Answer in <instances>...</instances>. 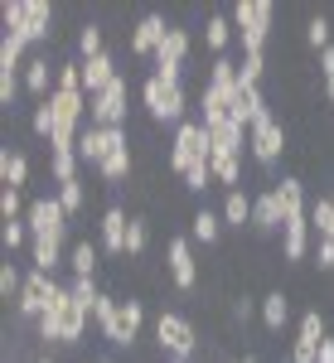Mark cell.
I'll use <instances>...</instances> for the list:
<instances>
[{"label":"cell","instance_id":"obj_37","mask_svg":"<svg viewBox=\"0 0 334 363\" xmlns=\"http://www.w3.org/2000/svg\"><path fill=\"white\" fill-rule=\"evenodd\" d=\"M20 291H25L20 267H15V262H5V267H0V296H5V301H20Z\"/></svg>","mask_w":334,"mask_h":363},{"label":"cell","instance_id":"obj_4","mask_svg":"<svg viewBox=\"0 0 334 363\" xmlns=\"http://www.w3.org/2000/svg\"><path fill=\"white\" fill-rule=\"evenodd\" d=\"M5 34H25L29 44H44L54 34V5L49 0H5Z\"/></svg>","mask_w":334,"mask_h":363},{"label":"cell","instance_id":"obj_42","mask_svg":"<svg viewBox=\"0 0 334 363\" xmlns=\"http://www.w3.org/2000/svg\"><path fill=\"white\" fill-rule=\"evenodd\" d=\"M145 242H150L145 218H131V228H126V257H140V252H145Z\"/></svg>","mask_w":334,"mask_h":363},{"label":"cell","instance_id":"obj_50","mask_svg":"<svg viewBox=\"0 0 334 363\" xmlns=\"http://www.w3.org/2000/svg\"><path fill=\"white\" fill-rule=\"evenodd\" d=\"M39 363H54V359H39Z\"/></svg>","mask_w":334,"mask_h":363},{"label":"cell","instance_id":"obj_32","mask_svg":"<svg viewBox=\"0 0 334 363\" xmlns=\"http://www.w3.org/2000/svg\"><path fill=\"white\" fill-rule=\"evenodd\" d=\"M29 252H34V272H49V277L68 262L63 257V242H29Z\"/></svg>","mask_w":334,"mask_h":363},{"label":"cell","instance_id":"obj_27","mask_svg":"<svg viewBox=\"0 0 334 363\" xmlns=\"http://www.w3.org/2000/svg\"><path fill=\"white\" fill-rule=\"evenodd\" d=\"M233 15H208V25H204V44L213 49V58H223V49L233 44Z\"/></svg>","mask_w":334,"mask_h":363},{"label":"cell","instance_id":"obj_22","mask_svg":"<svg viewBox=\"0 0 334 363\" xmlns=\"http://www.w3.org/2000/svg\"><path fill=\"white\" fill-rule=\"evenodd\" d=\"M306 252H310V218H291L281 228V257L286 262H306Z\"/></svg>","mask_w":334,"mask_h":363},{"label":"cell","instance_id":"obj_39","mask_svg":"<svg viewBox=\"0 0 334 363\" xmlns=\"http://www.w3.org/2000/svg\"><path fill=\"white\" fill-rule=\"evenodd\" d=\"M29 126H34V136H54V126H58V116H54V107H49V97H44V102H39V107H34V116H29Z\"/></svg>","mask_w":334,"mask_h":363},{"label":"cell","instance_id":"obj_46","mask_svg":"<svg viewBox=\"0 0 334 363\" xmlns=\"http://www.w3.org/2000/svg\"><path fill=\"white\" fill-rule=\"evenodd\" d=\"M320 78H325V102L334 107V44L320 54Z\"/></svg>","mask_w":334,"mask_h":363},{"label":"cell","instance_id":"obj_19","mask_svg":"<svg viewBox=\"0 0 334 363\" xmlns=\"http://www.w3.org/2000/svg\"><path fill=\"white\" fill-rule=\"evenodd\" d=\"M97 228H102V252H111V257H126V228H131L126 208H116V203H111Z\"/></svg>","mask_w":334,"mask_h":363},{"label":"cell","instance_id":"obj_13","mask_svg":"<svg viewBox=\"0 0 334 363\" xmlns=\"http://www.w3.org/2000/svg\"><path fill=\"white\" fill-rule=\"evenodd\" d=\"M87 121H92V126H126V78H116L107 92L92 97Z\"/></svg>","mask_w":334,"mask_h":363},{"label":"cell","instance_id":"obj_3","mask_svg":"<svg viewBox=\"0 0 334 363\" xmlns=\"http://www.w3.org/2000/svg\"><path fill=\"white\" fill-rule=\"evenodd\" d=\"M272 20H277V5H272V0H238V5H233V29H238V39H243V58L267 54Z\"/></svg>","mask_w":334,"mask_h":363},{"label":"cell","instance_id":"obj_34","mask_svg":"<svg viewBox=\"0 0 334 363\" xmlns=\"http://www.w3.org/2000/svg\"><path fill=\"white\" fill-rule=\"evenodd\" d=\"M49 174H54V184L78 179V150H54V155H49Z\"/></svg>","mask_w":334,"mask_h":363},{"label":"cell","instance_id":"obj_15","mask_svg":"<svg viewBox=\"0 0 334 363\" xmlns=\"http://www.w3.org/2000/svg\"><path fill=\"white\" fill-rule=\"evenodd\" d=\"M165 262H169V281H174L179 291H194L199 286V262H194L189 238H169L165 242Z\"/></svg>","mask_w":334,"mask_h":363},{"label":"cell","instance_id":"obj_12","mask_svg":"<svg viewBox=\"0 0 334 363\" xmlns=\"http://www.w3.org/2000/svg\"><path fill=\"white\" fill-rule=\"evenodd\" d=\"M58 291H63V286H58L49 272H29V277H25V291H20V301H15V310H20L25 320H34V325H39V315L54 306Z\"/></svg>","mask_w":334,"mask_h":363},{"label":"cell","instance_id":"obj_47","mask_svg":"<svg viewBox=\"0 0 334 363\" xmlns=\"http://www.w3.org/2000/svg\"><path fill=\"white\" fill-rule=\"evenodd\" d=\"M257 310H262V301H252V296H233V320H238V325H247Z\"/></svg>","mask_w":334,"mask_h":363},{"label":"cell","instance_id":"obj_24","mask_svg":"<svg viewBox=\"0 0 334 363\" xmlns=\"http://www.w3.org/2000/svg\"><path fill=\"white\" fill-rule=\"evenodd\" d=\"M218 213H223V228H238V233H243V228H252V199L243 194V189H228Z\"/></svg>","mask_w":334,"mask_h":363},{"label":"cell","instance_id":"obj_48","mask_svg":"<svg viewBox=\"0 0 334 363\" xmlns=\"http://www.w3.org/2000/svg\"><path fill=\"white\" fill-rule=\"evenodd\" d=\"M315 262H320V272H334V238L315 242Z\"/></svg>","mask_w":334,"mask_h":363},{"label":"cell","instance_id":"obj_29","mask_svg":"<svg viewBox=\"0 0 334 363\" xmlns=\"http://www.w3.org/2000/svg\"><path fill=\"white\" fill-rule=\"evenodd\" d=\"M208 165H213V184H223V189L243 184V155H208Z\"/></svg>","mask_w":334,"mask_h":363},{"label":"cell","instance_id":"obj_14","mask_svg":"<svg viewBox=\"0 0 334 363\" xmlns=\"http://www.w3.org/2000/svg\"><path fill=\"white\" fill-rule=\"evenodd\" d=\"M325 339H330L325 335V315L320 310H306L301 315V330H296V344H291V363H315Z\"/></svg>","mask_w":334,"mask_h":363},{"label":"cell","instance_id":"obj_10","mask_svg":"<svg viewBox=\"0 0 334 363\" xmlns=\"http://www.w3.org/2000/svg\"><path fill=\"white\" fill-rule=\"evenodd\" d=\"M247 150H252V160L257 165H277L281 155H286V126H281L277 116L267 112L257 126L247 131Z\"/></svg>","mask_w":334,"mask_h":363},{"label":"cell","instance_id":"obj_33","mask_svg":"<svg viewBox=\"0 0 334 363\" xmlns=\"http://www.w3.org/2000/svg\"><path fill=\"white\" fill-rule=\"evenodd\" d=\"M97 257H102V247H92V242H73V247H68V267H73V277H92V272H97Z\"/></svg>","mask_w":334,"mask_h":363},{"label":"cell","instance_id":"obj_18","mask_svg":"<svg viewBox=\"0 0 334 363\" xmlns=\"http://www.w3.org/2000/svg\"><path fill=\"white\" fill-rule=\"evenodd\" d=\"M121 73H116V58H111V49L107 54H97V58H87L83 63V92L87 97H97V92H107L111 83H116Z\"/></svg>","mask_w":334,"mask_h":363},{"label":"cell","instance_id":"obj_30","mask_svg":"<svg viewBox=\"0 0 334 363\" xmlns=\"http://www.w3.org/2000/svg\"><path fill=\"white\" fill-rule=\"evenodd\" d=\"M25 49H29V39L25 34H5L0 39V73H25Z\"/></svg>","mask_w":334,"mask_h":363},{"label":"cell","instance_id":"obj_21","mask_svg":"<svg viewBox=\"0 0 334 363\" xmlns=\"http://www.w3.org/2000/svg\"><path fill=\"white\" fill-rule=\"evenodd\" d=\"M54 83H58V63H49V54H39V58L25 63V92L29 97L44 102V92H54Z\"/></svg>","mask_w":334,"mask_h":363},{"label":"cell","instance_id":"obj_2","mask_svg":"<svg viewBox=\"0 0 334 363\" xmlns=\"http://www.w3.org/2000/svg\"><path fill=\"white\" fill-rule=\"evenodd\" d=\"M87 320H92V315L83 310V301H73V291L63 286L54 296V306L39 315V339H44V344H58V349H73V344L83 339Z\"/></svg>","mask_w":334,"mask_h":363},{"label":"cell","instance_id":"obj_35","mask_svg":"<svg viewBox=\"0 0 334 363\" xmlns=\"http://www.w3.org/2000/svg\"><path fill=\"white\" fill-rule=\"evenodd\" d=\"M310 228L320 238H334V199H315L310 203Z\"/></svg>","mask_w":334,"mask_h":363},{"label":"cell","instance_id":"obj_41","mask_svg":"<svg viewBox=\"0 0 334 363\" xmlns=\"http://www.w3.org/2000/svg\"><path fill=\"white\" fill-rule=\"evenodd\" d=\"M58 203H63V208H68V218H73V213H78V208L87 203L83 179H68V184H58Z\"/></svg>","mask_w":334,"mask_h":363},{"label":"cell","instance_id":"obj_9","mask_svg":"<svg viewBox=\"0 0 334 363\" xmlns=\"http://www.w3.org/2000/svg\"><path fill=\"white\" fill-rule=\"evenodd\" d=\"M184 58H189V29L169 25L165 44L155 49V78L165 87H179V73H184Z\"/></svg>","mask_w":334,"mask_h":363},{"label":"cell","instance_id":"obj_31","mask_svg":"<svg viewBox=\"0 0 334 363\" xmlns=\"http://www.w3.org/2000/svg\"><path fill=\"white\" fill-rule=\"evenodd\" d=\"M218 233H223V213H213V208H199L189 218V238L194 242H218Z\"/></svg>","mask_w":334,"mask_h":363},{"label":"cell","instance_id":"obj_17","mask_svg":"<svg viewBox=\"0 0 334 363\" xmlns=\"http://www.w3.org/2000/svg\"><path fill=\"white\" fill-rule=\"evenodd\" d=\"M165 34H169V25H165V15H140L136 20V29H131V54H150L155 58V49L165 44Z\"/></svg>","mask_w":334,"mask_h":363},{"label":"cell","instance_id":"obj_5","mask_svg":"<svg viewBox=\"0 0 334 363\" xmlns=\"http://www.w3.org/2000/svg\"><path fill=\"white\" fill-rule=\"evenodd\" d=\"M238 63L223 54L213 58V68H208V83L199 92V102H204V121H218V116H233V102H238Z\"/></svg>","mask_w":334,"mask_h":363},{"label":"cell","instance_id":"obj_11","mask_svg":"<svg viewBox=\"0 0 334 363\" xmlns=\"http://www.w3.org/2000/svg\"><path fill=\"white\" fill-rule=\"evenodd\" d=\"M121 145H126V131H121V126H92V121H87L83 136H78V160L102 169V160H107L111 150H121Z\"/></svg>","mask_w":334,"mask_h":363},{"label":"cell","instance_id":"obj_7","mask_svg":"<svg viewBox=\"0 0 334 363\" xmlns=\"http://www.w3.org/2000/svg\"><path fill=\"white\" fill-rule=\"evenodd\" d=\"M194 165H208V131H204V121H179L169 140V169L184 179Z\"/></svg>","mask_w":334,"mask_h":363},{"label":"cell","instance_id":"obj_16","mask_svg":"<svg viewBox=\"0 0 334 363\" xmlns=\"http://www.w3.org/2000/svg\"><path fill=\"white\" fill-rule=\"evenodd\" d=\"M204 131H208V155H243V121H233V116H218V121H204Z\"/></svg>","mask_w":334,"mask_h":363},{"label":"cell","instance_id":"obj_45","mask_svg":"<svg viewBox=\"0 0 334 363\" xmlns=\"http://www.w3.org/2000/svg\"><path fill=\"white\" fill-rule=\"evenodd\" d=\"M208 184H213V165H194L184 174V189H189V194H204Z\"/></svg>","mask_w":334,"mask_h":363},{"label":"cell","instance_id":"obj_23","mask_svg":"<svg viewBox=\"0 0 334 363\" xmlns=\"http://www.w3.org/2000/svg\"><path fill=\"white\" fill-rule=\"evenodd\" d=\"M277 203H281V213H286V223L291 218H310V203H306V184L291 174V179H281L277 184Z\"/></svg>","mask_w":334,"mask_h":363},{"label":"cell","instance_id":"obj_1","mask_svg":"<svg viewBox=\"0 0 334 363\" xmlns=\"http://www.w3.org/2000/svg\"><path fill=\"white\" fill-rule=\"evenodd\" d=\"M92 325L102 330V339H107L111 349H131L140 339V325H145V306H140L136 296H107L102 291V301H97V310H92Z\"/></svg>","mask_w":334,"mask_h":363},{"label":"cell","instance_id":"obj_20","mask_svg":"<svg viewBox=\"0 0 334 363\" xmlns=\"http://www.w3.org/2000/svg\"><path fill=\"white\" fill-rule=\"evenodd\" d=\"M281 228H286V213L277 203V189L257 194L252 199V233H281Z\"/></svg>","mask_w":334,"mask_h":363},{"label":"cell","instance_id":"obj_36","mask_svg":"<svg viewBox=\"0 0 334 363\" xmlns=\"http://www.w3.org/2000/svg\"><path fill=\"white\" fill-rule=\"evenodd\" d=\"M68 291H73V301H83L87 315L97 310V301H102V291H97V281H92V277H73V281H68Z\"/></svg>","mask_w":334,"mask_h":363},{"label":"cell","instance_id":"obj_38","mask_svg":"<svg viewBox=\"0 0 334 363\" xmlns=\"http://www.w3.org/2000/svg\"><path fill=\"white\" fill-rule=\"evenodd\" d=\"M78 54H83V63H87V58H97V54H107V49H102V29H97V25L78 29Z\"/></svg>","mask_w":334,"mask_h":363},{"label":"cell","instance_id":"obj_43","mask_svg":"<svg viewBox=\"0 0 334 363\" xmlns=\"http://www.w3.org/2000/svg\"><path fill=\"white\" fill-rule=\"evenodd\" d=\"M0 238H5V247H10V252H15V247H25V242H34V238H29V223H25V218L5 223V228H0Z\"/></svg>","mask_w":334,"mask_h":363},{"label":"cell","instance_id":"obj_28","mask_svg":"<svg viewBox=\"0 0 334 363\" xmlns=\"http://www.w3.org/2000/svg\"><path fill=\"white\" fill-rule=\"evenodd\" d=\"M131 169H136V155H131V145H121V150H111L107 160H102V179L107 184H121V179H131Z\"/></svg>","mask_w":334,"mask_h":363},{"label":"cell","instance_id":"obj_51","mask_svg":"<svg viewBox=\"0 0 334 363\" xmlns=\"http://www.w3.org/2000/svg\"><path fill=\"white\" fill-rule=\"evenodd\" d=\"M102 363H111V359H102Z\"/></svg>","mask_w":334,"mask_h":363},{"label":"cell","instance_id":"obj_25","mask_svg":"<svg viewBox=\"0 0 334 363\" xmlns=\"http://www.w3.org/2000/svg\"><path fill=\"white\" fill-rule=\"evenodd\" d=\"M0 179H5V189H25V179H29V155L25 150H0Z\"/></svg>","mask_w":334,"mask_h":363},{"label":"cell","instance_id":"obj_49","mask_svg":"<svg viewBox=\"0 0 334 363\" xmlns=\"http://www.w3.org/2000/svg\"><path fill=\"white\" fill-rule=\"evenodd\" d=\"M315 363H334V339H325V344H320V359Z\"/></svg>","mask_w":334,"mask_h":363},{"label":"cell","instance_id":"obj_6","mask_svg":"<svg viewBox=\"0 0 334 363\" xmlns=\"http://www.w3.org/2000/svg\"><path fill=\"white\" fill-rule=\"evenodd\" d=\"M155 344H160V354H165V359L194 363V354H199V330L184 320V315L160 310V315H155Z\"/></svg>","mask_w":334,"mask_h":363},{"label":"cell","instance_id":"obj_26","mask_svg":"<svg viewBox=\"0 0 334 363\" xmlns=\"http://www.w3.org/2000/svg\"><path fill=\"white\" fill-rule=\"evenodd\" d=\"M286 320H291V296L286 291H267L262 296V325L267 330H286Z\"/></svg>","mask_w":334,"mask_h":363},{"label":"cell","instance_id":"obj_44","mask_svg":"<svg viewBox=\"0 0 334 363\" xmlns=\"http://www.w3.org/2000/svg\"><path fill=\"white\" fill-rule=\"evenodd\" d=\"M306 39L320 49V54H325V49H330V20H325V15H315V20L306 25Z\"/></svg>","mask_w":334,"mask_h":363},{"label":"cell","instance_id":"obj_8","mask_svg":"<svg viewBox=\"0 0 334 363\" xmlns=\"http://www.w3.org/2000/svg\"><path fill=\"white\" fill-rule=\"evenodd\" d=\"M25 223H29V238L34 242H63L68 238V208L54 199H34L29 203V213H25Z\"/></svg>","mask_w":334,"mask_h":363},{"label":"cell","instance_id":"obj_40","mask_svg":"<svg viewBox=\"0 0 334 363\" xmlns=\"http://www.w3.org/2000/svg\"><path fill=\"white\" fill-rule=\"evenodd\" d=\"M0 213H5V223H15V218H25L29 213V203L20 189H0Z\"/></svg>","mask_w":334,"mask_h":363}]
</instances>
